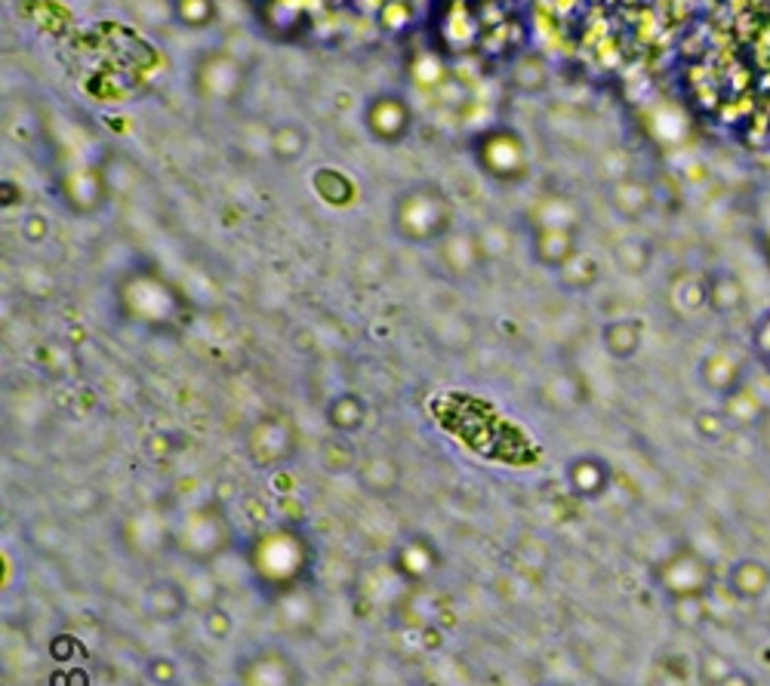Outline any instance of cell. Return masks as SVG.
Segmentation results:
<instances>
[{
    "label": "cell",
    "mask_w": 770,
    "mask_h": 686,
    "mask_svg": "<svg viewBox=\"0 0 770 686\" xmlns=\"http://www.w3.org/2000/svg\"><path fill=\"white\" fill-rule=\"evenodd\" d=\"M681 87L708 126L770 151V0H706L676 53Z\"/></svg>",
    "instance_id": "cell-1"
},
{
    "label": "cell",
    "mask_w": 770,
    "mask_h": 686,
    "mask_svg": "<svg viewBox=\"0 0 770 686\" xmlns=\"http://www.w3.org/2000/svg\"><path fill=\"white\" fill-rule=\"evenodd\" d=\"M696 10V0H527V22L570 68L626 80L678 53Z\"/></svg>",
    "instance_id": "cell-2"
},
{
    "label": "cell",
    "mask_w": 770,
    "mask_h": 686,
    "mask_svg": "<svg viewBox=\"0 0 770 686\" xmlns=\"http://www.w3.org/2000/svg\"><path fill=\"white\" fill-rule=\"evenodd\" d=\"M268 32L321 47L358 44L392 25L404 0H250Z\"/></svg>",
    "instance_id": "cell-3"
},
{
    "label": "cell",
    "mask_w": 770,
    "mask_h": 686,
    "mask_svg": "<svg viewBox=\"0 0 770 686\" xmlns=\"http://www.w3.org/2000/svg\"><path fill=\"white\" fill-rule=\"evenodd\" d=\"M244 563L256 594L275 604L287 594L312 585L317 548L312 536L297 524H271L266 530L253 532L244 548Z\"/></svg>",
    "instance_id": "cell-4"
},
{
    "label": "cell",
    "mask_w": 770,
    "mask_h": 686,
    "mask_svg": "<svg viewBox=\"0 0 770 686\" xmlns=\"http://www.w3.org/2000/svg\"><path fill=\"white\" fill-rule=\"evenodd\" d=\"M235 546V524L220 502H201L174 524L170 548L191 566H210Z\"/></svg>",
    "instance_id": "cell-5"
},
{
    "label": "cell",
    "mask_w": 770,
    "mask_h": 686,
    "mask_svg": "<svg viewBox=\"0 0 770 686\" xmlns=\"http://www.w3.org/2000/svg\"><path fill=\"white\" fill-rule=\"evenodd\" d=\"M392 228L401 240L413 247H432L440 244L454 228V203L438 185L408 188L392 210Z\"/></svg>",
    "instance_id": "cell-6"
},
{
    "label": "cell",
    "mask_w": 770,
    "mask_h": 686,
    "mask_svg": "<svg viewBox=\"0 0 770 686\" xmlns=\"http://www.w3.org/2000/svg\"><path fill=\"white\" fill-rule=\"evenodd\" d=\"M118 302L126 320L140 327L167 329L182 317V299L170 283L148 268H133L118 283Z\"/></svg>",
    "instance_id": "cell-7"
},
{
    "label": "cell",
    "mask_w": 770,
    "mask_h": 686,
    "mask_svg": "<svg viewBox=\"0 0 770 686\" xmlns=\"http://www.w3.org/2000/svg\"><path fill=\"white\" fill-rule=\"evenodd\" d=\"M650 578L669 604L700 600L715 588V566L703 551H696L693 546H678L662 561H657Z\"/></svg>",
    "instance_id": "cell-8"
},
{
    "label": "cell",
    "mask_w": 770,
    "mask_h": 686,
    "mask_svg": "<svg viewBox=\"0 0 770 686\" xmlns=\"http://www.w3.org/2000/svg\"><path fill=\"white\" fill-rule=\"evenodd\" d=\"M299 452V431L297 421L283 409L263 413L259 419L244 435V456L250 459L253 469L275 471L290 465Z\"/></svg>",
    "instance_id": "cell-9"
},
{
    "label": "cell",
    "mask_w": 770,
    "mask_h": 686,
    "mask_svg": "<svg viewBox=\"0 0 770 686\" xmlns=\"http://www.w3.org/2000/svg\"><path fill=\"white\" fill-rule=\"evenodd\" d=\"M302 671L283 646H259L237 662V686H299Z\"/></svg>",
    "instance_id": "cell-10"
},
{
    "label": "cell",
    "mask_w": 770,
    "mask_h": 686,
    "mask_svg": "<svg viewBox=\"0 0 770 686\" xmlns=\"http://www.w3.org/2000/svg\"><path fill=\"white\" fill-rule=\"evenodd\" d=\"M389 566H392V573L401 578V582H408V585H425V582H432V576L440 570V551L428 536L416 532V536H408L404 542L394 546Z\"/></svg>",
    "instance_id": "cell-11"
},
{
    "label": "cell",
    "mask_w": 770,
    "mask_h": 686,
    "mask_svg": "<svg viewBox=\"0 0 770 686\" xmlns=\"http://www.w3.org/2000/svg\"><path fill=\"white\" fill-rule=\"evenodd\" d=\"M746 379H749L746 358L737 355L734 348H715L700 360V382L718 397H730Z\"/></svg>",
    "instance_id": "cell-12"
},
{
    "label": "cell",
    "mask_w": 770,
    "mask_h": 686,
    "mask_svg": "<svg viewBox=\"0 0 770 686\" xmlns=\"http://www.w3.org/2000/svg\"><path fill=\"white\" fill-rule=\"evenodd\" d=\"M613 471L601 456H577L570 459L565 469V484L570 490V496H577L580 502H595L611 490Z\"/></svg>",
    "instance_id": "cell-13"
},
{
    "label": "cell",
    "mask_w": 770,
    "mask_h": 686,
    "mask_svg": "<svg viewBox=\"0 0 770 686\" xmlns=\"http://www.w3.org/2000/svg\"><path fill=\"white\" fill-rule=\"evenodd\" d=\"M364 121H367V130H370L379 142H389V145H394V142L404 139L410 130L408 102L394 93L377 95V99L367 105Z\"/></svg>",
    "instance_id": "cell-14"
},
{
    "label": "cell",
    "mask_w": 770,
    "mask_h": 686,
    "mask_svg": "<svg viewBox=\"0 0 770 686\" xmlns=\"http://www.w3.org/2000/svg\"><path fill=\"white\" fill-rule=\"evenodd\" d=\"M275 612H278V625L287 634H305L312 631L321 619V600L315 594V582L299 588V592L287 594L281 600H275Z\"/></svg>",
    "instance_id": "cell-15"
},
{
    "label": "cell",
    "mask_w": 770,
    "mask_h": 686,
    "mask_svg": "<svg viewBox=\"0 0 770 686\" xmlns=\"http://www.w3.org/2000/svg\"><path fill=\"white\" fill-rule=\"evenodd\" d=\"M727 592L739 604H755L770 592V566L758 558H743L727 570Z\"/></svg>",
    "instance_id": "cell-16"
},
{
    "label": "cell",
    "mask_w": 770,
    "mask_h": 686,
    "mask_svg": "<svg viewBox=\"0 0 770 686\" xmlns=\"http://www.w3.org/2000/svg\"><path fill=\"white\" fill-rule=\"evenodd\" d=\"M641 339H645V327L635 317H616V320H607L601 329V342L607 348V355L616 360L635 358L641 348Z\"/></svg>",
    "instance_id": "cell-17"
},
{
    "label": "cell",
    "mask_w": 770,
    "mask_h": 686,
    "mask_svg": "<svg viewBox=\"0 0 770 686\" xmlns=\"http://www.w3.org/2000/svg\"><path fill=\"white\" fill-rule=\"evenodd\" d=\"M364 421H367V404L355 391H343L327 404V425L336 435H355L361 431Z\"/></svg>",
    "instance_id": "cell-18"
},
{
    "label": "cell",
    "mask_w": 770,
    "mask_h": 686,
    "mask_svg": "<svg viewBox=\"0 0 770 686\" xmlns=\"http://www.w3.org/2000/svg\"><path fill=\"white\" fill-rule=\"evenodd\" d=\"M706 296L708 308L715 314H737L743 305H746V290L743 283L727 274V271H715V274H706Z\"/></svg>",
    "instance_id": "cell-19"
},
{
    "label": "cell",
    "mask_w": 770,
    "mask_h": 686,
    "mask_svg": "<svg viewBox=\"0 0 770 686\" xmlns=\"http://www.w3.org/2000/svg\"><path fill=\"white\" fill-rule=\"evenodd\" d=\"M186 607H189V600H186V592H182L179 585L160 582V585H155V588L148 592V612H152L155 619L170 622V619H176Z\"/></svg>",
    "instance_id": "cell-20"
},
{
    "label": "cell",
    "mask_w": 770,
    "mask_h": 686,
    "mask_svg": "<svg viewBox=\"0 0 770 686\" xmlns=\"http://www.w3.org/2000/svg\"><path fill=\"white\" fill-rule=\"evenodd\" d=\"M734 671H737V665L724 653H718V650H706V653L700 655V662H696V677H700L703 686H722Z\"/></svg>",
    "instance_id": "cell-21"
},
{
    "label": "cell",
    "mask_w": 770,
    "mask_h": 686,
    "mask_svg": "<svg viewBox=\"0 0 770 686\" xmlns=\"http://www.w3.org/2000/svg\"><path fill=\"white\" fill-rule=\"evenodd\" d=\"M672 612H676V622L681 625V628H700V625L706 622V597H700V600H676L672 604Z\"/></svg>",
    "instance_id": "cell-22"
},
{
    "label": "cell",
    "mask_w": 770,
    "mask_h": 686,
    "mask_svg": "<svg viewBox=\"0 0 770 686\" xmlns=\"http://www.w3.org/2000/svg\"><path fill=\"white\" fill-rule=\"evenodd\" d=\"M758 351H761V358L768 360L770 370V317L761 324V329H758Z\"/></svg>",
    "instance_id": "cell-23"
},
{
    "label": "cell",
    "mask_w": 770,
    "mask_h": 686,
    "mask_svg": "<svg viewBox=\"0 0 770 686\" xmlns=\"http://www.w3.org/2000/svg\"><path fill=\"white\" fill-rule=\"evenodd\" d=\"M722 686H755V681L749 677V674H746V671L737 668L734 674H730V677H727V681H724Z\"/></svg>",
    "instance_id": "cell-24"
}]
</instances>
